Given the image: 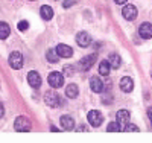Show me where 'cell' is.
<instances>
[{
  "instance_id": "d6986e66",
  "label": "cell",
  "mask_w": 152,
  "mask_h": 143,
  "mask_svg": "<svg viewBox=\"0 0 152 143\" xmlns=\"http://www.w3.org/2000/svg\"><path fill=\"white\" fill-rule=\"evenodd\" d=\"M9 24H6L5 21H0V40H6V38L9 37Z\"/></svg>"
},
{
  "instance_id": "cb8c5ba5",
  "label": "cell",
  "mask_w": 152,
  "mask_h": 143,
  "mask_svg": "<svg viewBox=\"0 0 152 143\" xmlns=\"http://www.w3.org/2000/svg\"><path fill=\"white\" fill-rule=\"evenodd\" d=\"M28 28H29V23L26 20H23V21L18 23V31H26Z\"/></svg>"
},
{
  "instance_id": "7c38bea8",
  "label": "cell",
  "mask_w": 152,
  "mask_h": 143,
  "mask_svg": "<svg viewBox=\"0 0 152 143\" xmlns=\"http://www.w3.org/2000/svg\"><path fill=\"white\" fill-rule=\"evenodd\" d=\"M56 52L61 58H70L73 55V49L67 44H58L56 46Z\"/></svg>"
},
{
  "instance_id": "4316f807",
  "label": "cell",
  "mask_w": 152,
  "mask_h": 143,
  "mask_svg": "<svg viewBox=\"0 0 152 143\" xmlns=\"http://www.w3.org/2000/svg\"><path fill=\"white\" fill-rule=\"evenodd\" d=\"M148 116H149V120H151V123H152V108L148 110Z\"/></svg>"
},
{
  "instance_id": "9c48e42d",
  "label": "cell",
  "mask_w": 152,
  "mask_h": 143,
  "mask_svg": "<svg viewBox=\"0 0 152 143\" xmlns=\"http://www.w3.org/2000/svg\"><path fill=\"white\" fill-rule=\"evenodd\" d=\"M28 82H29V85H31L32 88H38V87L41 85V78H40V73L31 70V72L28 73Z\"/></svg>"
},
{
  "instance_id": "9a60e30c",
  "label": "cell",
  "mask_w": 152,
  "mask_h": 143,
  "mask_svg": "<svg viewBox=\"0 0 152 143\" xmlns=\"http://www.w3.org/2000/svg\"><path fill=\"white\" fill-rule=\"evenodd\" d=\"M61 126L64 128L66 131H72V129L75 128L73 117H70V116H62V117H61Z\"/></svg>"
},
{
  "instance_id": "6da1fadb",
  "label": "cell",
  "mask_w": 152,
  "mask_h": 143,
  "mask_svg": "<svg viewBox=\"0 0 152 143\" xmlns=\"http://www.w3.org/2000/svg\"><path fill=\"white\" fill-rule=\"evenodd\" d=\"M44 102L47 103L49 107L52 108H58L62 105V98L56 93V92H47L46 96H44Z\"/></svg>"
},
{
  "instance_id": "3957f363",
  "label": "cell",
  "mask_w": 152,
  "mask_h": 143,
  "mask_svg": "<svg viewBox=\"0 0 152 143\" xmlns=\"http://www.w3.org/2000/svg\"><path fill=\"white\" fill-rule=\"evenodd\" d=\"M31 120L28 117H24V116H18V117L15 119L14 122V128H15V131H31Z\"/></svg>"
},
{
  "instance_id": "ac0fdd59",
  "label": "cell",
  "mask_w": 152,
  "mask_h": 143,
  "mask_svg": "<svg viewBox=\"0 0 152 143\" xmlns=\"http://www.w3.org/2000/svg\"><path fill=\"white\" fill-rule=\"evenodd\" d=\"M40 15L44 18V20H50L53 17V9L50 8V6H47V5H44V6H41V9H40Z\"/></svg>"
},
{
  "instance_id": "7402d4cb",
  "label": "cell",
  "mask_w": 152,
  "mask_h": 143,
  "mask_svg": "<svg viewBox=\"0 0 152 143\" xmlns=\"http://www.w3.org/2000/svg\"><path fill=\"white\" fill-rule=\"evenodd\" d=\"M107 131H110V133H119V131H122V128H120L119 122H111L107 126Z\"/></svg>"
},
{
  "instance_id": "f1b7e54d",
  "label": "cell",
  "mask_w": 152,
  "mask_h": 143,
  "mask_svg": "<svg viewBox=\"0 0 152 143\" xmlns=\"http://www.w3.org/2000/svg\"><path fill=\"white\" fill-rule=\"evenodd\" d=\"M31 2H35V0H31Z\"/></svg>"
},
{
  "instance_id": "e0dca14e",
  "label": "cell",
  "mask_w": 152,
  "mask_h": 143,
  "mask_svg": "<svg viewBox=\"0 0 152 143\" xmlns=\"http://www.w3.org/2000/svg\"><path fill=\"white\" fill-rule=\"evenodd\" d=\"M111 69H113V67H111L110 61H107V59L100 61V64H99V73L102 75V76H108V75H110V70H111Z\"/></svg>"
},
{
  "instance_id": "8fae6325",
  "label": "cell",
  "mask_w": 152,
  "mask_h": 143,
  "mask_svg": "<svg viewBox=\"0 0 152 143\" xmlns=\"http://www.w3.org/2000/svg\"><path fill=\"white\" fill-rule=\"evenodd\" d=\"M129 111L128 110H119L117 113H116V120L119 122V125L120 126H126L128 125V122H129Z\"/></svg>"
},
{
  "instance_id": "5bb4252c",
  "label": "cell",
  "mask_w": 152,
  "mask_h": 143,
  "mask_svg": "<svg viewBox=\"0 0 152 143\" xmlns=\"http://www.w3.org/2000/svg\"><path fill=\"white\" fill-rule=\"evenodd\" d=\"M90 88L93 90L94 93H102V90H104V84H102V81L99 79V78H91L90 79Z\"/></svg>"
},
{
  "instance_id": "484cf974",
  "label": "cell",
  "mask_w": 152,
  "mask_h": 143,
  "mask_svg": "<svg viewBox=\"0 0 152 143\" xmlns=\"http://www.w3.org/2000/svg\"><path fill=\"white\" fill-rule=\"evenodd\" d=\"M3 114H5V108H3V103L0 102V119L3 117Z\"/></svg>"
},
{
  "instance_id": "277c9868",
  "label": "cell",
  "mask_w": 152,
  "mask_h": 143,
  "mask_svg": "<svg viewBox=\"0 0 152 143\" xmlns=\"http://www.w3.org/2000/svg\"><path fill=\"white\" fill-rule=\"evenodd\" d=\"M96 58H97V56H96V54H90V55L82 56V58H81V61H79V67H81V70H84V72L90 70V69L94 66Z\"/></svg>"
},
{
  "instance_id": "5b68a950",
  "label": "cell",
  "mask_w": 152,
  "mask_h": 143,
  "mask_svg": "<svg viewBox=\"0 0 152 143\" xmlns=\"http://www.w3.org/2000/svg\"><path fill=\"white\" fill-rule=\"evenodd\" d=\"M9 66L14 70H18V69L23 67V55L20 54V52L15 50L9 55Z\"/></svg>"
},
{
  "instance_id": "2e32d148",
  "label": "cell",
  "mask_w": 152,
  "mask_h": 143,
  "mask_svg": "<svg viewBox=\"0 0 152 143\" xmlns=\"http://www.w3.org/2000/svg\"><path fill=\"white\" fill-rule=\"evenodd\" d=\"M79 95V90H78V85L76 84H69L66 87V96L70 98V99H75V98H78Z\"/></svg>"
},
{
  "instance_id": "30bf717a",
  "label": "cell",
  "mask_w": 152,
  "mask_h": 143,
  "mask_svg": "<svg viewBox=\"0 0 152 143\" xmlns=\"http://www.w3.org/2000/svg\"><path fill=\"white\" fill-rule=\"evenodd\" d=\"M138 34L143 40H149L152 38V24L151 23H142L140 28H138Z\"/></svg>"
},
{
  "instance_id": "44dd1931",
  "label": "cell",
  "mask_w": 152,
  "mask_h": 143,
  "mask_svg": "<svg viewBox=\"0 0 152 143\" xmlns=\"http://www.w3.org/2000/svg\"><path fill=\"white\" fill-rule=\"evenodd\" d=\"M46 58H47L49 62H58V59H59L61 56L58 55L56 49H49V50H47V54H46Z\"/></svg>"
},
{
  "instance_id": "8992f818",
  "label": "cell",
  "mask_w": 152,
  "mask_h": 143,
  "mask_svg": "<svg viewBox=\"0 0 152 143\" xmlns=\"http://www.w3.org/2000/svg\"><path fill=\"white\" fill-rule=\"evenodd\" d=\"M87 117H88V122H90L91 126H99L100 123L104 122V116H102V113L97 111V110H91L90 113H88Z\"/></svg>"
},
{
  "instance_id": "4fadbf2b",
  "label": "cell",
  "mask_w": 152,
  "mask_h": 143,
  "mask_svg": "<svg viewBox=\"0 0 152 143\" xmlns=\"http://www.w3.org/2000/svg\"><path fill=\"white\" fill-rule=\"evenodd\" d=\"M120 88L123 90L125 93H131L132 88H134V81L131 79L129 76H123L122 81H120Z\"/></svg>"
},
{
  "instance_id": "ba28073f",
  "label": "cell",
  "mask_w": 152,
  "mask_h": 143,
  "mask_svg": "<svg viewBox=\"0 0 152 143\" xmlns=\"http://www.w3.org/2000/svg\"><path fill=\"white\" fill-rule=\"evenodd\" d=\"M76 43L79 47H88L91 44V37L88 32H78L76 34Z\"/></svg>"
},
{
  "instance_id": "603a6c76",
  "label": "cell",
  "mask_w": 152,
  "mask_h": 143,
  "mask_svg": "<svg viewBox=\"0 0 152 143\" xmlns=\"http://www.w3.org/2000/svg\"><path fill=\"white\" fill-rule=\"evenodd\" d=\"M122 131H126V133H131V131H134V133H138V128L135 126V125H126Z\"/></svg>"
},
{
  "instance_id": "83f0119b",
  "label": "cell",
  "mask_w": 152,
  "mask_h": 143,
  "mask_svg": "<svg viewBox=\"0 0 152 143\" xmlns=\"http://www.w3.org/2000/svg\"><path fill=\"white\" fill-rule=\"evenodd\" d=\"M117 5H123V3H126V0H114Z\"/></svg>"
},
{
  "instance_id": "d4e9b609",
  "label": "cell",
  "mask_w": 152,
  "mask_h": 143,
  "mask_svg": "<svg viewBox=\"0 0 152 143\" xmlns=\"http://www.w3.org/2000/svg\"><path fill=\"white\" fill-rule=\"evenodd\" d=\"M73 3H75V0H66V2H64V8H70V6H73Z\"/></svg>"
},
{
  "instance_id": "52a82bcc",
  "label": "cell",
  "mask_w": 152,
  "mask_h": 143,
  "mask_svg": "<svg viewBox=\"0 0 152 143\" xmlns=\"http://www.w3.org/2000/svg\"><path fill=\"white\" fill-rule=\"evenodd\" d=\"M122 15L125 17V20L132 21L137 18V8L134 5H125L122 9Z\"/></svg>"
},
{
  "instance_id": "7a4b0ae2",
  "label": "cell",
  "mask_w": 152,
  "mask_h": 143,
  "mask_svg": "<svg viewBox=\"0 0 152 143\" xmlns=\"http://www.w3.org/2000/svg\"><path fill=\"white\" fill-rule=\"evenodd\" d=\"M47 81H49L50 87H53V88H59V87L64 85V75H62L61 72H52V73L49 75Z\"/></svg>"
},
{
  "instance_id": "ffe728a7",
  "label": "cell",
  "mask_w": 152,
  "mask_h": 143,
  "mask_svg": "<svg viewBox=\"0 0 152 143\" xmlns=\"http://www.w3.org/2000/svg\"><path fill=\"white\" fill-rule=\"evenodd\" d=\"M108 61H110V64H111L113 69H119L120 64H122V58H120L117 54H111L110 58H108Z\"/></svg>"
}]
</instances>
